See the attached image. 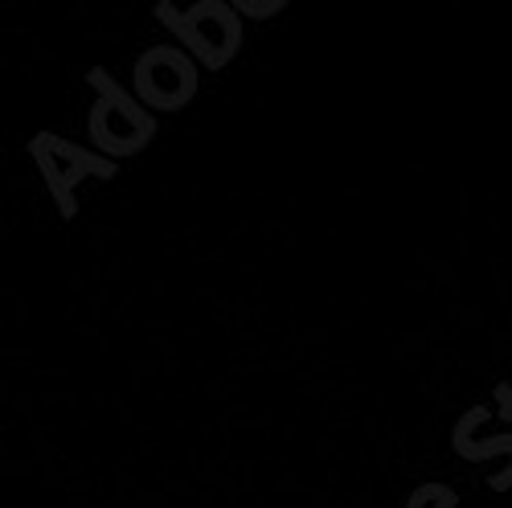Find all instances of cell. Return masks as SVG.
<instances>
[{
	"instance_id": "obj_1",
	"label": "cell",
	"mask_w": 512,
	"mask_h": 508,
	"mask_svg": "<svg viewBox=\"0 0 512 508\" xmlns=\"http://www.w3.org/2000/svg\"><path fill=\"white\" fill-rule=\"evenodd\" d=\"M140 87H144V95H152L156 103L173 107V103H181V99L189 95L193 74H189V66H181L177 54L160 50V54L144 58V66H140Z\"/></svg>"
}]
</instances>
